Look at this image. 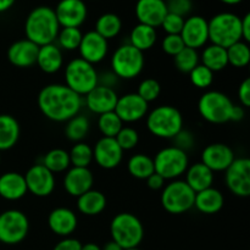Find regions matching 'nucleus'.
Returning a JSON list of instances; mask_svg holds the SVG:
<instances>
[{
  "instance_id": "a18cd8bd",
  "label": "nucleus",
  "mask_w": 250,
  "mask_h": 250,
  "mask_svg": "<svg viewBox=\"0 0 250 250\" xmlns=\"http://www.w3.org/2000/svg\"><path fill=\"white\" fill-rule=\"evenodd\" d=\"M185 46L186 45L180 34H166L163 39V43H161L164 53L172 56V58L177 55Z\"/></svg>"
},
{
  "instance_id": "49530a36",
  "label": "nucleus",
  "mask_w": 250,
  "mask_h": 250,
  "mask_svg": "<svg viewBox=\"0 0 250 250\" xmlns=\"http://www.w3.org/2000/svg\"><path fill=\"white\" fill-rule=\"evenodd\" d=\"M166 7L170 14L178 15L186 19V16H188L193 10V1L192 0H167Z\"/></svg>"
},
{
  "instance_id": "39448f33",
  "label": "nucleus",
  "mask_w": 250,
  "mask_h": 250,
  "mask_svg": "<svg viewBox=\"0 0 250 250\" xmlns=\"http://www.w3.org/2000/svg\"><path fill=\"white\" fill-rule=\"evenodd\" d=\"M209 24V42L227 49L242 41L241 17L232 12H220L211 17Z\"/></svg>"
},
{
  "instance_id": "37998d69",
  "label": "nucleus",
  "mask_w": 250,
  "mask_h": 250,
  "mask_svg": "<svg viewBox=\"0 0 250 250\" xmlns=\"http://www.w3.org/2000/svg\"><path fill=\"white\" fill-rule=\"evenodd\" d=\"M137 94L146 100V103H151L158 99L161 94V85L155 78H146L142 81L137 89Z\"/></svg>"
},
{
  "instance_id": "a211bd4d",
  "label": "nucleus",
  "mask_w": 250,
  "mask_h": 250,
  "mask_svg": "<svg viewBox=\"0 0 250 250\" xmlns=\"http://www.w3.org/2000/svg\"><path fill=\"white\" fill-rule=\"evenodd\" d=\"M80 58L87 62L95 65L104 60L109 53V42L95 31H89L82 36L78 46Z\"/></svg>"
},
{
  "instance_id": "a19ab883",
  "label": "nucleus",
  "mask_w": 250,
  "mask_h": 250,
  "mask_svg": "<svg viewBox=\"0 0 250 250\" xmlns=\"http://www.w3.org/2000/svg\"><path fill=\"white\" fill-rule=\"evenodd\" d=\"M173 62L180 72L189 73L195 66L200 63L199 53L195 49L185 46L177 55L173 56Z\"/></svg>"
},
{
  "instance_id": "6ab92c4d",
  "label": "nucleus",
  "mask_w": 250,
  "mask_h": 250,
  "mask_svg": "<svg viewBox=\"0 0 250 250\" xmlns=\"http://www.w3.org/2000/svg\"><path fill=\"white\" fill-rule=\"evenodd\" d=\"M236 159L231 146L225 143H212L204 148L202 161L212 172H225Z\"/></svg>"
},
{
  "instance_id": "4be33fe9",
  "label": "nucleus",
  "mask_w": 250,
  "mask_h": 250,
  "mask_svg": "<svg viewBox=\"0 0 250 250\" xmlns=\"http://www.w3.org/2000/svg\"><path fill=\"white\" fill-rule=\"evenodd\" d=\"M167 15L166 1L164 0H138L136 4V16L139 23L153 28L160 27Z\"/></svg>"
},
{
  "instance_id": "20e7f679",
  "label": "nucleus",
  "mask_w": 250,
  "mask_h": 250,
  "mask_svg": "<svg viewBox=\"0 0 250 250\" xmlns=\"http://www.w3.org/2000/svg\"><path fill=\"white\" fill-rule=\"evenodd\" d=\"M111 239L122 249L137 248L144 238V227L141 220L131 212H120L110 224Z\"/></svg>"
},
{
  "instance_id": "e433bc0d",
  "label": "nucleus",
  "mask_w": 250,
  "mask_h": 250,
  "mask_svg": "<svg viewBox=\"0 0 250 250\" xmlns=\"http://www.w3.org/2000/svg\"><path fill=\"white\" fill-rule=\"evenodd\" d=\"M82 36L83 33L80 28H75V27H62L59 31L55 44L61 50H78V46H80L81 41H82Z\"/></svg>"
},
{
  "instance_id": "0e129e2a",
  "label": "nucleus",
  "mask_w": 250,
  "mask_h": 250,
  "mask_svg": "<svg viewBox=\"0 0 250 250\" xmlns=\"http://www.w3.org/2000/svg\"><path fill=\"white\" fill-rule=\"evenodd\" d=\"M164 1H167V0H164Z\"/></svg>"
},
{
  "instance_id": "ddd939ff",
  "label": "nucleus",
  "mask_w": 250,
  "mask_h": 250,
  "mask_svg": "<svg viewBox=\"0 0 250 250\" xmlns=\"http://www.w3.org/2000/svg\"><path fill=\"white\" fill-rule=\"evenodd\" d=\"M24 176L27 190L39 198L49 197L56 186L55 175L44 167L42 164H36L28 168Z\"/></svg>"
},
{
  "instance_id": "4d7b16f0",
  "label": "nucleus",
  "mask_w": 250,
  "mask_h": 250,
  "mask_svg": "<svg viewBox=\"0 0 250 250\" xmlns=\"http://www.w3.org/2000/svg\"><path fill=\"white\" fill-rule=\"evenodd\" d=\"M16 0H0V12H5L11 9Z\"/></svg>"
},
{
  "instance_id": "69168bd1",
  "label": "nucleus",
  "mask_w": 250,
  "mask_h": 250,
  "mask_svg": "<svg viewBox=\"0 0 250 250\" xmlns=\"http://www.w3.org/2000/svg\"><path fill=\"white\" fill-rule=\"evenodd\" d=\"M0 244H1V243H0Z\"/></svg>"
},
{
  "instance_id": "f704fd0d",
  "label": "nucleus",
  "mask_w": 250,
  "mask_h": 250,
  "mask_svg": "<svg viewBox=\"0 0 250 250\" xmlns=\"http://www.w3.org/2000/svg\"><path fill=\"white\" fill-rule=\"evenodd\" d=\"M42 165L44 167L48 168L50 172L55 173H61L65 172L70 168L71 163H70V156H68V151H66L65 149L61 148H55L49 150L45 155L43 156V161H42Z\"/></svg>"
},
{
  "instance_id": "4c0bfd02",
  "label": "nucleus",
  "mask_w": 250,
  "mask_h": 250,
  "mask_svg": "<svg viewBox=\"0 0 250 250\" xmlns=\"http://www.w3.org/2000/svg\"><path fill=\"white\" fill-rule=\"evenodd\" d=\"M226 50L229 65L236 68H243L248 66L250 62V48L248 43L239 41L229 46Z\"/></svg>"
},
{
  "instance_id": "6e6552de",
  "label": "nucleus",
  "mask_w": 250,
  "mask_h": 250,
  "mask_svg": "<svg viewBox=\"0 0 250 250\" xmlns=\"http://www.w3.org/2000/svg\"><path fill=\"white\" fill-rule=\"evenodd\" d=\"M154 170L165 181L178 180L189 166L188 154L175 146L159 150L153 159Z\"/></svg>"
},
{
  "instance_id": "bf43d9fd",
  "label": "nucleus",
  "mask_w": 250,
  "mask_h": 250,
  "mask_svg": "<svg viewBox=\"0 0 250 250\" xmlns=\"http://www.w3.org/2000/svg\"><path fill=\"white\" fill-rule=\"evenodd\" d=\"M81 250H102V248L95 243H87L82 244V249Z\"/></svg>"
},
{
  "instance_id": "5fc2aeb1",
  "label": "nucleus",
  "mask_w": 250,
  "mask_h": 250,
  "mask_svg": "<svg viewBox=\"0 0 250 250\" xmlns=\"http://www.w3.org/2000/svg\"><path fill=\"white\" fill-rule=\"evenodd\" d=\"M241 32L242 41L249 43L250 42V14H246L241 19Z\"/></svg>"
},
{
  "instance_id": "5701e85b",
  "label": "nucleus",
  "mask_w": 250,
  "mask_h": 250,
  "mask_svg": "<svg viewBox=\"0 0 250 250\" xmlns=\"http://www.w3.org/2000/svg\"><path fill=\"white\" fill-rule=\"evenodd\" d=\"M39 46L28 39H21L7 49V59L10 63L20 68H28L36 65Z\"/></svg>"
},
{
  "instance_id": "052dcab7",
  "label": "nucleus",
  "mask_w": 250,
  "mask_h": 250,
  "mask_svg": "<svg viewBox=\"0 0 250 250\" xmlns=\"http://www.w3.org/2000/svg\"><path fill=\"white\" fill-rule=\"evenodd\" d=\"M221 2H224V4L226 5H237L239 4V2H242L243 0H220Z\"/></svg>"
},
{
  "instance_id": "ea45409f",
  "label": "nucleus",
  "mask_w": 250,
  "mask_h": 250,
  "mask_svg": "<svg viewBox=\"0 0 250 250\" xmlns=\"http://www.w3.org/2000/svg\"><path fill=\"white\" fill-rule=\"evenodd\" d=\"M122 127H124V122L115 114V111L105 112L98 117V128H99L103 137L115 138L117 133L121 131Z\"/></svg>"
},
{
  "instance_id": "f3484780",
  "label": "nucleus",
  "mask_w": 250,
  "mask_h": 250,
  "mask_svg": "<svg viewBox=\"0 0 250 250\" xmlns=\"http://www.w3.org/2000/svg\"><path fill=\"white\" fill-rule=\"evenodd\" d=\"M124 150L120 148L115 138L102 137L93 148V160L104 170H112L121 164Z\"/></svg>"
},
{
  "instance_id": "09e8293b",
  "label": "nucleus",
  "mask_w": 250,
  "mask_h": 250,
  "mask_svg": "<svg viewBox=\"0 0 250 250\" xmlns=\"http://www.w3.org/2000/svg\"><path fill=\"white\" fill-rule=\"evenodd\" d=\"M172 141L175 142V146L182 149L186 153L194 146V137L189 131H186V129H182Z\"/></svg>"
},
{
  "instance_id": "7ed1b4c3",
  "label": "nucleus",
  "mask_w": 250,
  "mask_h": 250,
  "mask_svg": "<svg viewBox=\"0 0 250 250\" xmlns=\"http://www.w3.org/2000/svg\"><path fill=\"white\" fill-rule=\"evenodd\" d=\"M148 131L156 138L173 139L183 129V116L180 110L171 105L154 107L146 116Z\"/></svg>"
},
{
  "instance_id": "bb28decb",
  "label": "nucleus",
  "mask_w": 250,
  "mask_h": 250,
  "mask_svg": "<svg viewBox=\"0 0 250 250\" xmlns=\"http://www.w3.org/2000/svg\"><path fill=\"white\" fill-rule=\"evenodd\" d=\"M225 205L224 194L217 188L210 187L195 193L194 208L205 215H214L221 211Z\"/></svg>"
},
{
  "instance_id": "c756f323",
  "label": "nucleus",
  "mask_w": 250,
  "mask_h": 250,
  "mask_svg": "<svg viewBox=\"0 0 250 250\" xmlns=\"http://www.w3.org/2000/svg\"><path fill=\"white\" fill-rule=\"evenodd\" d=\"M21 134L20 124L14 116L0 115V151L10 150L17 144Z\"/></svg>"
},
{
  "instance_id": "dca6fc26",
  "label": "nucleus",
  "mask_w": 250,
  "mask_h": 250,
  "mask_svg": "<svg viewBox=\"0 0 250 250\" xmlns=\"http://www.w3.org/2000/svg\"><path fill=\"white\" fill-rule=\"evenodd\" d=\"M60 27L80 28L87 20L88 9L83 0H60L54 9Z\"/></svg>"
},
{
  "instance_id": "79ce46f5",
  "label": "nucleus",
  "mask_w": 250,
  "mask_h": 250,
  "mask_svg": "<svg viewBox=\"0 0 250 250\" xmlns=\"http://www.w3.org/2000/svg\"><path fill=\"white\" fill-rule=\"evenodd\" d=\"M188 75H189L192 84L198 89H207L214 82V72L202 63L195 66Z\"/></svg>"
},
{
  "instance_id": "2eb2a0df",
  "label": "nucleus",
  "mask_w": 250,
  "mask_h": 250,
  "mask_svg": "<svg viewBox=\"0 0 250 250\" xmlns=\"http://www.w3.org/2000/svg\"><path fill=\"white\" fill-rule=\"evenodd\" d=\"M114 111L124 124H134L146 116L149 104L137 93H127L117 98Z\"/></svg>"
},
{
  "instance_id": "3c124183",
  "label": "nucleus",
  "mask_w": 250,
  "mask_h": 250,
  "mask_svg": "<svg viewBox=\"0 0 250 250\" xmlns=\"http://www.w3.org/2000/svg\"><path fill=\"white\" fill-rule=\"evenodd\" d=\"M82 249V243L78 239L71 238V237H65L60 242L55 244L53 250H81Z\"/></svg>"
},
{
  "instance_id": "393cba45",
  "label": "nucleus",
  "mask_w": 250,
  "mask_h": 250,
  "mask_svg": "<svg viewBox=\"0 0 250 250\" xmlns=\"http://www.w3.org/2000/svg\"><path fill=\"white\" fill-rule=\"evenodd\" d=\"M28 193L24 176L19 172H5L0 176V197L9 202L22 199Z\"/></svg>"
},
{
  "instance_id": "c03bdc74",
  "label": "nucleus",
  "mask_w": 250,
  "mask_h": 250,
  "mask_svg": "<svg viewBox=\"0 0 250 250\" xmlns=\"http://www.w3.org/2000/svg\"><path fill=\"white\" fill-rule=\"evenodd\" d=\"M115 139H116L117 144H119L120 148L124 151L132 150V149H134L138 146L139 134L133 127L124 126L121 131L117 133V136L115 137Z\"/></svg>"
},
{
  "instance_id": "864d4df0",
  "label": "nucleus",
  "mask_w": 250,
  "mask_h": 250,
  "mask_svg": "<svg viewBox=\"0 0 250 250\" xmlns=\"http://www.w3.org/2000/svg\"><path fill=\"white\" fill-rule=\"evenodd\" d=\"M146 181V186L153 190L163 189L164 186H165V180H164V178L161 177L160 175H158L156 172H154L153 175L149 176Z\"/></svg>"
},
{
  "instance_id": "8fccbe9b",
  "label": "nucleus",
  "mask_w": 250,
  "mask_h": 250,
  "mask_svg": "<svg viewBox=\"0 0 250 250\" xmlns=\"http://www.w3.org/2000/svg\"><path fill=\"white\" fill-rule=\"evenodd\" d=\"M238 99L242 106H250V78H246L238 87Z\"/></svg>"
},
{
  "instance_id": "a878e982",
  "label": "nucleus",
  "mask_w": 250,
  "mask_h": 250,
  "mask_svg": "<svg viewBox=\"0 0 250 250\" xmlns=\"http://www.w3.org/2000/svg\"><path fill=\"white\" fill-rule=\"evenodd\" d=\"M36 65L48 75L59 72L63 66L62 50L55 43L39 46Z\"/></svg>"
},
{
  "instance_id": "aec40b11",
  "label": "nucleus",
  "mask_w": 250,
  "mask_h": 250,
  "mask_svg": "<svg viewBox=\"0 0 250 250\" xmlns=\"http://www.w3.org/2000/svg\"><path fill=\"white\" fill-rule=\"evenodd\" d=\"M117 98L119 95L114 88L98 84L88 94L84 95V104L90 112L99 116L105 112L114 111Z\"/></svg>"
},
{
  "instance_id": "58836bf2",
  "label": "nucleus",
  "mask_w": 250,
  "mask_h": 250,
  "mask_svg": "<svg viewBox=\"0 0 250 250\" xmlns=\"http://www.w3.org/2000/svg\"><path fill=\"white\" fill-rule=\"evenodd\" d=\"M68 156L73 167H89L93 161V148L84 142H78L71 148Z\"/></svg>"
},
{
  "instance_id": "e2e57ef3",
  "label": "nucleus",
  "mask_w": 250,
  "mask_h": 250,
  "mask_svg": "<svg viewBox=\"0 0 250 250\" xmlns=\"http://www.w3.org/2000/svg\"><path fill=\"white\" fill-rule=\"evenodd\" d=\"M0 160H1V156H0Z\"/></svg>"
},
{
  "instance_id": "c85d7f7f",
  "label": "nucleus",
  "mask_w": 250,
  "mask_h": 250,
  "mask_svg": "<svg viewBox=\"0 0 250 250\" xmlns=\"http://www.w3.org/2000/svg\"><path fill=\"white\" fill-rule=\"evenodd\" d=\"M106 197L104 193L93 188L77 198L78 211L85 216H97L102 214L106 208Z\"/></svg>"
},
{
  "instance_id": "7c9ffc66",
  "label": "nucleus",
  "mask_w": 250,
  "mask_h": 250,
  "mask_svg": "<svg viewBox=\"0 0 250 250\" xmlns=\"http://www.w3.org/2000/svg\"><path fill=\"white\" fill-rule=\"evenodd\" d=\"M200 63L205 67L209 68L212 72H219L225 70L229 66L227 60V50L222 46L209 44L205 46L202 51V55H199Z\"/></svg>"
},
{
  "instance_id": "6e6d98bb",
  "label": "nucleus",
  "mask_w": 250,
  "mask_h": 250,
  "mask_svg": "<svg viewBox=\"0 0 250 250\" xmlns=\"http://www.w3.org/2000/svg\"><path fill=\"white\" fill-rule=\"evenodd\" d=\"M244 116H246V110H244V107L241 106V105L234 104L231 112V121L239 122L244 119Z\"/></svg>"
},
{
  "instance_id": "c9c22d12",
  "label": "nucleus",
  "mask_w": 250,
  "mask_h": 250,
  "mask_svg": "<svg viewBox=\"0 0 250 250\" xmlns=\"http://www.w3.org/2000/svg\"><path fill=\"white\" fill-rule=\"evenodd\" d=\"M90 124L89 120L84 115H76L72 119L66 121L65 126V136L68 141L73 143L83 142V139L89 133Z\"/></svg>"
},
{
  "instance_id": "473e14b6",
  "label": "nucleus",
  "mask_w": 250,
  "mask_h": 250,
  "mask_svg": "<svg viewBox=\"0 0 250 250\" xmlns=\"http://www.w3.org/2000/svg\"><path fill=\"white\" fill-rule=\"evenodd\" d=\"M127 170L132 177L137 178V180H146L149 176L155 172L153 158L146 154H134L127 163Z\"/></svg>"
},
{
  "instance_id": "412c9836",
  "label": "nucleus",
  "mask_w": 250,
  "mask_h": 250,
  "mask_svg": "<svg viewBox=\"0 0 250 250\" xmlns=\"http://www.w3.org/2000/svg\"><path fill=\"white\" fill-rule=\"evenodd\" d=\"M63 189L71 197L78 198L92 189L94 176L89 167H70L63 176Z\"/></svg>"
},
{
  "instance_id": "cd10ccee",
  "label": "nucleus",
  "mask_w": 250,
  "mask_h": 250,
  "mask_svg": "<svg viewBox=\"0 0 250 250\" xmlns=\"http://www.w3.org/2000/svg\"><path fill=\"white\" fill-rule=\"evenodd\" d=\"M185 175V182L194 190V193L212 187L214 183V172L203 163H195L188 166Z\"/></svg>"
},
{
  "instance_id": "603ef678",
  "label": "nucleus",
  "mask_w": 250,
  "mask_h": 250,
  "mask_svg": "<svg viewBox=\"0 0 250 250\" xmlns=\"http://www.w3.org/2000/svg\"><path fill=\"white\" fill-rule=\"evenodd\" d=\"M119 82V78L114 75L112 71H106L104 73H98V84L104 85V87L114 88Z\"/></svg>"
},
{
  "instance_id": "9d476101",
  "label": "nucleus",
  "mask_w": 250,
  "mask_h": 250,
  "mask_svg": "<svg viewBox=\"0 0 250 250\" xmlns=\"http://www.w3.org/2000/svg\"><path fill=\"white\" fill-rule=\"evenodd\" d=\"M195 193L185 180H173L164 186L161 205L168 214L181 215L194 208Z\"/></svg>"
},
{
  "instance_id": "423d86ee",
  "label": "nucleus",
  "mask_w": 250,
  "mask_h": 250,
  "mask_svg": "<svg viewBox=\"0 0 250 250\" xmlns=\"http://www.w3.org/2000/svg\"><path fill=\"white\" fill-rule=\"evenodd\" d=\"M65 85L71 90L84 97L98 85V72L94 65L81 58H75L65 66Z\"/></svg>"
},
{
  "instance_id": "b1692460",
  "label": "nucleus",
  "mask_w": 250,
  "mask_h": 250,
  "mask_svg": "<svg viewBox=\"0 0 250 250\" xmlns=\"http://www.w3.org/2000/svg\"><path fill=\"white\" fill-rule=\"evenodd\" d=\"M78 225L77 215L68 208H55L48 216V226L53 233L62 238L70 237Z\"/></svg>"
},
{
  "instance_id": "0eeeda50",
  "label": "nucleus",
  "mask_w": 250,
  "mask_h": 250,
  "mask_svg": "<svg viewBox=\"0 0 250 250\" xmlns=\"http://www.w3.org/2000/svg\"><path fill=\"white\" fill-rule=\"evenodd\" d=\"M144 53L131 44H122L111 55V71L119 80H133L144 68Z\"/></svg>"
},
{
  "instance_id": "1a4fd4ad",
  "label": "nucleus",
  "mask_w": 250,
  "mask_h": 250,
  "mask_svg": "<svg viewBox=\"0 0 250 250\" xmlns=\"http://www.w3.org/2000/svg\"><path fill=\"white\" fill-rule=\"evenodd\" d=\"M233 105V102L225 93L219 90H209L200 97L198 102V111L205 121L214 125H221L231 121Z\"/></svg>"
},
{
  "instance_id": "f257e3e1",
  "label": "nucleus",
  "mask_w": 250,
  "mask_h": 250,
  "mask_svg": "<svg viewBox=\"0 0 250 250\" xmlns=\"http://www.w3.org/2000/svg\"><path fill=\"white\" fill-rule=\"evenodd\" d=\"M42 114L54 122H66L80 114L82 97L60 83H53L42 88L37 98Z\"/></svg>"
},
{
  "instance_id": "4468645a",
  "label": "nucleus",
  "mask_w": 250,
  "mask_h": 250,
  "mask_svg": "<svg viewBox=\"0 0 250 250\" xmlns=\"http://www.w3.org/2000/svg\"><path fill=\"white\" fill-rule=\"evenodd\" d=\"M183 43L187 48L198 50L204 48L209 42V24L205 17L192 15L185 19L183 28L180 33Z\"/></svg>"
},
{
  "instance_id": "de8ad7c7",
  "label": "nucleus",
  "mask_w": 250,
  "mask_h": 250,
  "mask_svg": "<svg viewBox=\"0 0 250 250\" xmlns=\"http://www.w3.org/2000/svg\"><path fill=\"white\" fill-rule=\"evenodd\" d=\"M183 23H185V19L183 17L167 12V15L165 16L160 27H163L166 34H180L183 28Z\"/></svg>"
},
{
  "instance_id": "f8f14e48",
  "label": "nucleus",
  "mask_w": 250,
  "mask_h": 250,
  "mask_svg": "<svg viewBox=\"0 0 250 250\" xmlns=\"http://www.w3.org/2000/svg\"><path fill=\"white\" fill-rule=\"evenodd\" d=\"M225 183L229 192L239 198L250 195V160L248 158H236L225 171Z\"/></svg>"
},
{
  "instance_id": "72a5a7b5",
  "label": "nucleus",
  "mask_w": 250,
  "mask_h": 250,
  "mask_svg": "<svg viewBox=\"0 0 250 250\" xmlns=\"http://www.w3.org/2000/svg\"><path fill=\"white\" fill-rule=\"evenodd\" d=\"M122 29V21L116 14L106 12L99 16V19L95 22V29L99 36L105 38L106 41L115 38L120 34Z\"/></svg>"
},
{
  "instance_id": "680f3d73",
  "label": "nucleus",
  "mask_w": 250,
  "mask_h": 250,
  "mask_svg": "<svg viewBox=\"0 0 250 250\" xmlns=\"http://www.w3.org/2000/svg\"><path fill=\"white\" fill-rule=\"evenodd\" d=\"M125 250H141L138 248V247H137V248H129V249H125Z\"/></svg>"
},
{
  "instance_id": "2f4dec72",
  "label": "nucleus",
  "mask_w": 250,
  "mask_h": 250,
  "mask_svg": "<svg viewBox=\"0 0 250 250\" xmlns=\"http://www.w3.org/2000/svg\"><path fill=\"white\" fill-rule=\"evenodd\" d=\"M156 41H158L156 28L146 24H136L129 33V44L142 53L153 48Z\"/></svg>"
},
{
  "instance_id": "9b49d317",
  "label": "nucleus",
  "mask_w": 250,
  "mask_h": 250,
  "mask_svg": "<svg viewBox=\"0 0 250 250\" xmlns=\"http://www.w3.org/2000/svg\"><path fill=\"white\" fill-rule=\"evenodd\" d=\"M29 231V221L26 214L10 209L0 214V243L15 246L23 241Z\"/></svg>"
},
{
  "instance_id": "f03ea898",
  "label": "nucleus",
  "mask_w": 250,
  "mask_h": 250,
  "mask_svg": "<svg viewBox=\"0 0 250 250\" xmlns=\"http://www.w3.org/2000/svg\"><path fill=\"white\" fill-rule=\"evenodd\" d=\"M60 28L55 11L49 6H38L33 9L24 22L26 39L33 42L38 46L55 43Z\"/></svg>"
},
{
  "instance_id": "13d9d810",
  "label": "nucleus",
  "mask_w": 250,
  "mask_h": 250,
  "mask_svg": "<svg viewBox=\"0 0 250 250\" xmlns=\"http://www.w3.org/2000/svg\"><path fill=\"white\" fill-rule=\"evenodd\" d=\"M102 250H124V249H122L121 247L116 243V242H114L111 239V241H109L104 247H103Z\"/></svg>"
}]
</instances>
